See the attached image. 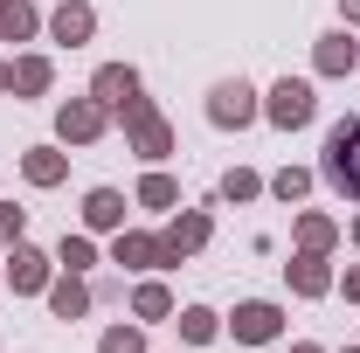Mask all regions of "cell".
Segmentation results:
<instances>
[{"label":"cell","instance_id":"29","mask_svg":"<svg viewBox=\"0 0 360 353\" xmlns=\"http://www.w3.org/2000/svg\"><path fill=\"white\" fill-rule=\"evenodd\" d=\"M0 90H14V63H0Z\"/></svg>","mask_w":360,"mask_h":353},{"label":"cell","instance_id":"4","mask_svg":"<svg viewBox=\"0 0 360 353\" xmlns=\"http://www.w3.org/2000/svg\"><path fill=\"white\" fill-rule=\"evenodd\" d=\"M208 125H222V132H243V125H257V90L243 84V77L215 84V90H208Z\"/></svg>","mask_w":360,"mask_h":353},{"label":"cell","instance_id":"28","mask_svg":"<svg viewBox=\"0 0 360 353\" xmlns=\"http://www.w3.org/2000/svg\"><path fill=\"white\" fill-rule=\"evenodd\" d=\"M347 298H360V264H354V270H347Z\"/></svg>","mask_w":360,"mask_h":353},{"label":"cell","instance_id":"24","mask_svg":"<svg viewBox=\"0 0 360 353\" xmlns=\"http://www.w3.org/2000/svg\"><path fill=\"white\" fill-rule=\"evenodd\" d=\"M270 194H277V201H305V194H312V174H305V167H284V174H270Z\"/></svg>","mask_w":360,"mask_h":353},{"label":"cell","instance_id":"33","mask_svg":"<svg viewBox=\"0 0 360 353\" xmlns=\"http://www.w3.org/2000/svg\"><path fill=\"white\" fill-rule=\"evenodd\" d=\"M354 70H360V56H354Z\"/></svg>","mask_w":360,"mask_h":353},{"label":"cell","instance_id":"26","mask_svg":"<svg viewBox=\"0 0 360 353\" xmlns=\"http://www.w3.org/2000/svg\"><path fill=\"white\" fill-rule=\"evenodd\" d=\"M97 353H146V333H139V326H111V333L97 340Z\"/></svg>","mask_w":360,"mask_h":353},{"label":"cell","instance_id":"27","mask_svg":"<svg viewBox=\"0 0 360 353\" xmlns=\"http://www.w3.org/2000/svg\"><path fill=\"white\" fill-rule=\"evenodd\" d=\"M21 236H28V208H0V243L14 250Z\"/></svg>","mask_w":360,"mask_h":353},{"label":"cell","instance_id":"6","mask_svg":"<svg viewBox=\"0 0 360 353\" xmlns=\"http://www.w3.org/2000/svg\"><path fill=\"white\" fill-rule=\"evenodd\" d=\"M111 264L118 270H167V243L146 236V229H118L111 236Z\"/></svg>","mask_w":360,"mask_h":353},{"label":"cell","instance_id":"9","mask_svg":"<svg viewBox=\"0 0 360 353\" xmlns=\"http://www.w3.org/2000/svg\"><path fill=\"white\" fill-rule=\"evenodd\" d=\"M90 97H97L104 111H125V104L139 97V70L132 63H104V70L90 77Z\"/></svg>","mask_w":360,"mask_h":353},{"label":"cell","instance_id":"23","mask_svg":"<svg viewBox=\"0 0 360 353\" xmlns=\"http://www.w3.org/2000/svg\"><path fill=\"white\" fill-rule=\"evenodd\" d=\"M56 264H63V270H77V277H84V270L97 264V250H90V236H63V243H56Z\"/></svg>","mask_w":360,"mask_h":353},{"label":"cell","instance_id":"12","mask_svg":"<svg viewBox=\"0 0 360 353\" xmlns=\"http://www.w3.org/2000/svg\"><path fill=\"white\" fill-rule=\"evenodd\" d=\"M49 35H56V42H90V35H97V14H90L84 0H63V7H56V14H49Z\"/></svg>","mask_w":360,"mask_h":353},{"label":"cell","instance_id":"2","mask_svg":"<svg viewBox=\"0 0 360 353\" xmlns=\"http://www.w3.org/2000/svg\"><path fill=\"white\" fill-rule=\"evenodd\" d=\"M118 118H125V146H132L139 160H167V153H174V125L153 111V97H132Z\"/></svg>","mask_w":360,"mask_h":353},{"label":"cell","instance_id":"21","mask_svg":"<svg viewBox=\"0 0 360 353\" xmlns=\"http://www.w3.org/2000/svg\"><path fill=\"white\" fill-rule=\"evenodd\" d=\"M333 236H340V229H333V215H298V250L326 257V250H333Z\"/></svg>","mask_w":360,"mask_h":353},{"label":"cell","instance_id":"5","mask_svg":"<svg viewBox=\"0 0 360 353\" xmlns=\"http://www.w3.org/2000/svg\"><path fill=\"white\" fill-rule=\"evenodd\" d=\"M104 125H111V111H104L97 97H70V104L56 111V139H63V146H90V139H104Z\"/></svg>","mask_w":360,"mask_h":353},{"label":"cell","instance_id":"31","mask_svg":"<svg viewBox=\"0 0 360 353\" xmlns=\"http://www.w3.org/2000/svg\"><path fill=\"white\" fill-rule=\"evenodd\" d=\"M291 353H326V347H312V340H298V347H291Z\"/></svg>","mask_w":360,"mask_h":353},{"label":"cell","instance_id":"14","mask_svg":"<svg viewBox=\"0 0 360 353\" xmlns=\"http://www.w3.org/2000/svg\"><path fill=\"white\" fill-rule=\"evenodd\" d=\"M7 284H14V291H49V257H42V250H28V243H14V257H7Z\"/></svg>","mask_w":360,"mask_h":353},{"label":"cell","instance_id":"10","mask_svg":"<svg viewBox=\"0 0 360 353\" xmlns=\"http://www.w3.org/2000/svg\"><path fill=\"white\" fill-rule=\"evenodd\" d=\"M84 229L90 236H118L125 229V194L118 187H90L84 194Z\"/></svg>","mask_w":360,"mask_h":353},{"label":"cell","instance_id":"32","mask_svg":"<svg viewBox=\"0 0 360 353\" xmlns=\"http://www.w3.org/2000/svg\"><path fill=\"white\" fill-rule=\"evenodd\" d=\"M354 243H360V222H354Z\"/></svg>","mask_w":360,"mask_h":353},{"label":"cell","instance_id":"13","mask_svg":"<svg viewBox=\"0 0 360 353\" xmlns=\"http://www.w3.org/2000/svg\"><path fill=\"white\" fill-rule=\"evenodd\" d=\"M49 312H56V319H84V312H90V284L77 277V270L49 277Z\"/></svg>","mask_w":360,"mask_h":353},{"label":"cell","instance_id":"17","mask_svg":"<svg viewBox=\"0 0 360 353\" xmlns=\"http://www.w3.org/2000/svg\"><path fill=\"white\" fill-rule=\"evenodd\" d=\"M35 28H42L35 0H0V42H28Z\"/></svg>","mask_w":360,"mask_h":353},{"label":"cell","instance_id":"7","mask_svg":"<svg viewBox=\"0 0 360 353\" xmlns=\"http://www.w3.org/2000/svg\"><path fill=\"white\" fill-rule=\"evenodd\" d=\"M229 333H236L243 347H270V340L284 333V312L270 305V298H250V305H236V319H229Z\"/></svg>","mask_w":360,"mask_h":353},{"label":"cell","instance_id":"18","mask_svg":"<svg viewBox=\"0 0 360 353\" xmlns=\"http://www.w3.org/2000/svg\"><path fill=\"white\" fill-rule=\"evenodd\" d=\"M21 174L35 180V187H56V180L70 174V160H63L56 146H28V160H21Z\"/></svg>","mask_w":360,"mask_h":353},{"label":"cell","instance_id":"8","mask_svg":"<svg viewBox=\"0 0 360 353\" xmlns=\"http://www.w3.org/2000/svg\"><path fill=\"white\" fill-rule=\"evenodd\" d=\"M208 236H215V222L201 215V208H187V215H174L167 222V264H180V257H194V250H208Z\"/></svg>","mask_w":360,"mask_h":353},{"label":"cell","instance_id":"25","mask_svg":"<svg viewBox=\"0 0 360 353\" xmlns=\"http://www.w3.org/2000/svg\"><path fill=\"white\" fill-rule=\"evenodd\" d=\"M257 194H264V180L250 174V167H229L222 174V201H257Z\"/></svg>","mask_w":360,"mask_h":353},{"label":"cell","instance_id":"20","mask_svg":"<svg viewBox=\"0 0 360 353\" xmlns=\"http://www.w3.org/2000/svg\"><path fill=\"white\" fill-rule=\"evenodd\" d=\"M215 333H222V319H215L208 305H187V312H180V340H187V347H208Z\"/></svg>","mask_w":360,"mask_h":353},{"label":"cell","instance_id":"22","mask_svg":"<svg viewBox=\"0 0 360 353\" xmlns=\"http://www.w3.org/2000/svg\"><path fill=\"white\" fill-rule=\"evenodd\" d=\"M139 208H160V215H167V208H180V187L167 174H146L139 180Z\"/></svg>","mask_w":360,"mask_h":353},{"label":"cell","instance_id":"1","mask_svg":"<svg viewBox=\"0 0 360 353\" xmlns=\"http://www.w3.org/2000/svg\"><path fill=\"white\" fill-rule=\"evenodd\" d=\"M319 174L333 194H347L360 201V118H340L333 132H326V153H319Z\"/></svg>","mask_w":360,"mask_h":353},{"label":"cell","instance_id":"16","mask_svg":"<svg viewBox=\"0 0 360 353\" xmlns=\"http://www.w3.org/2000/svg\"><path fill=\"white\" fill-rule=\"evenodd\" d=\"M354 56H360V49L347 42V35H340V28H333V35H319V49H312V63H319V77H347V70H354Z\"/></svg>","mask_w":360,"mask_h":353},{"label":"cell","instance_id":"15","mask_svg":"<svg viewBox=\"0 0 360 353\" xmlns=\"http://www.w3.org/2000/svg\"><path fill=\"white\" fill-rule=\"evenodd\" d=\"M132 319H139V326H160V319H174V291H167L160 277H146V284L132 291Z\"/></svg>","mask_w":360,"mask_h":353},{"label":"cell","instance_id":"3","mask_svg":"<svg viewBox=\"0 0 360 353\" xmlns=\"http://www.w3.org/2000/svg\"><path fill=\"white\" fill-rule=\"evenodd\" d=\"M264 118L277 125V132H298V125H312V118H319V97H312V84H305V77H284V84L270 90Z\"/></svg>","mask_w":360,"mask_h":353},{"label":"cell","instance_id":"19","mask_svg":"<svg viewBox=\"0 0 360 353\" xmlns=\"http://www.w3.org/2000/svg\"><path fill=\"white\" fill-rule=\"evenodd\" d=\"M49 84H56L49 56H21V63H14V97H42Z\"/></svg>","mask_w":360,"mask_h":353},{"label":"cell","instance_id":"11","mask_svg":"<svg viewBox=\"0 0 360 353\" xmlns=\"http://www.w3.org/2000/svg\"><path fill=\"white\" fill-rule=\"evenodd\" d=\"M284 277H291L298 298H326V291H333V270H326V257H312V250H298V257L284 264Z\"/></svg>","mask_w":360,"mask_h":353},{"label":"cell","instance_id":"30","mask_svg":"<svg viewBox=\"0 0 360 353\" xmlns=\"http://www.w3.org/2000/svg\"><path fill=\"white\" fill-rule=\"evenodd\" d=\"M347 21H354V28H360V0H347Z\"/></svg>","mask_w":360,"mask_h":353},{"label":"cell","instance_id":"34","mask_svg":"<svg viewBox=\"0 0 360 353\" xmlns=\"http://www.w3.org/2000/svg\"><path fill=\"white\" fill-rule=\"evenodd\" d=\"M354 353H360V347H354Z\"/></svg>","mask_w":360,"mask_h":353}]
</instances>
